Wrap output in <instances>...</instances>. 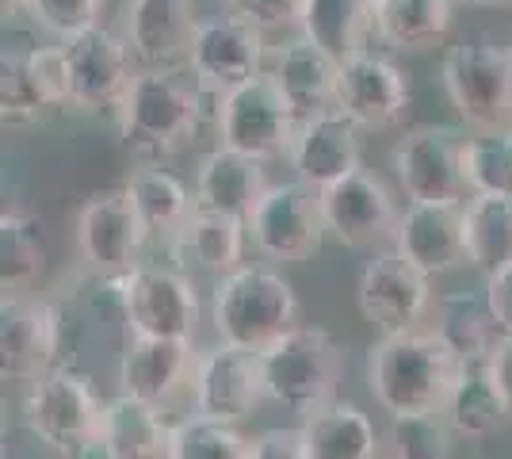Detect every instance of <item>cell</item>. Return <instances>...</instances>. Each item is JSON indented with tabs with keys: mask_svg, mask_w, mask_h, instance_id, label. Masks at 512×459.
<instances>
[{
	"mask_svg": "<svg viewBox=\"0 0 512 459\" xmlns=\"http://www.w3.org/2000/svg\"><path fill=\"white\" fill-rule=\"evenodd\" d=\"M169 459H253V440L230 421L192 414L176 421Z\"/></svg>",
	"mask_w": 512,
	"mask_h": 459,
	"instance_id": "e575fe53",
	"label": "cell"
},
{
	"mask_svg": "<svg viewBox=\"0 0 512 459\" xmlns=\"http://www.w3.org/2000/svg\"><path fill=\"white\" fill-rule=\"evenodd\" d=\"M302 306L291 280L268 264H241L218 276L211 291V322L218 341L264 352L283 333L302 326Z\"/></svg>",
	"mask_w": 512,
	"mask_h": 459,
	"instance_id": "3957f363",
	"label": "cell"
},
{
	"mask_svg": "<svg viewBox=\"0 0 512 459\" xmlns=\"http://www.w3.org/2000/svg\"><path fill=\"white\" fill-rule=\"evenodd\" d=\"M43 264V219L27 207H4V215H0V287H4V295L31 291V284L43 276Z\"/></svg>",
	"mask_w": 512,
	"mask_h": 459,
	"instance_id": "d6a6232c",
	"label": "cell"
},
{
	"mask_svg": "<svg viewBox=\"0 0 512 459\" xmlns=\"http://www.w3.org/2000/svg\"><path fill=\"white\" fill-rule=\"evenodd\" d=\"M299 429L310 459H379L375 421L348 398H333L318 414L302 417Z\"/></svg>",
	"mask_w": 512,
	"mask_h": 459,
	"instance_id": "f1b7e54d",
	"label": "cell"
},
{
	"mask_svg": "<svg viewBox=\"0 0 512 459\" xmlns=\"http://www.w3.org/2000/svg\"><path fill=\"white\" fill-rule=\"evenodd\" d=\"M432 333L448 345L459 364H490L505 337L486 303V291H444L436 299Z\"/></svg>",
	"mask_w": 512,
	"mask_h": 459,
	"instance_id": "4316f807",
	"label": "cell"
},
{
	"mask_svg": "<svg viewBox=\"0 0 512 459\" xmlns=\"http://www.w3.org/2000/svg\"><path fill=\"white\" fill-rule=\"evenodd\" d=\"M390 459H394V456H390Z\"/></svg>",
	"mask_w": 512,
	"mask_h": 459,
	"instance_id": "f907efd6",
	"label": "cell"
},
{
	"mask_svg": "<svg viewBox=\"0 0 512 459\" xmlns=\"http://www.w3.org/2000/svg\"><path fill=\"white\" fill-rule=\"evenodd\" d=\"M455 23V0H375L371 35L398 54L432 50L448 39Z\"/></svg>",
	"mask_w": 512,
	"mask_h": 459,
	"instance_id": "83f0119b",
	"label": "cell"
},
{
	"mask_svg": "<svg viewBox=\"0 0 512 459\" xmlns=\"http://www.w3.org/2000/svg\"><path fill=\"white\" fill-rule=\"evenodd\" d=\"M287 165L295 169V180L321 192L341 176L363 169V127H356L341 108L310 115L299 123Z\"/></svg>",
	"mask_w": 512,
	"mask_h": 459,
	"instance_id": "ffe728a7",
	"label": "cell"
},
{
	"mask_svg": "<svg viewBox=\"0 0 512 459\" xmlns=\"http://www.w3.org/2000/svg\"><path fill=\"white\" fill-rule=\"evenodd\" d=\"M451 425L440 410L390 417L394 459H451Z\"/></svg>",
	"mask_w": 512,
	"mask_h": 459,
	"instance_id": "74e56055",
	"label": "cell"
},
{
	"mask_svg": "<svg viewBox=\"0 0 512 459\" xmlns=\"http://www.w3.org/2000/svg\"><path fill=\"white\" fill-rule=\"evenodd\" d=\"M199 23L195 0H127L119 35L127 39L138 69H180L192 58Z\"/></svg>",
	"mask_w": 512,
	"mask_h": 459,
	"instance_id": "d6986e66",
	"label": "cell"
},
{
	"mask_svg": "<svg viewBox=\"0 0 512 459\" xmlns=\"http://www.w3.org/2000/svg\"><path fill=\"white\" fill-rule=\"evenodd\" d=\"M107 0H31V20L43 23L50 35L58 39H73L88 27H100V16H104Z\"/></svg>",
	"mask_w": 512,
	"mask_h": 459,
	"instance_id": "ab89813d",
	"label": "cell"
},
{
	"mask_svg": "<svg viewBox=\"0 0 512 459\" xmlns=\"http://www.w3.org/2000/svg\"><path fill=\"white\" fill-rule=\"evenodd\" d=\"M482 291H486V303H490L501 333H512V264H505L501 272L486 276V287H482Z\"/></svg>",
	"mask_w": 512,
	"mask_h": 459,
	"instance_id": "7bdbcfd3",
	"label": "cell"
},
{
	"mask_svg": "<svg viewBox=\"0 0 512 459\" xmlns=\"http://www.w3.org/2000/svg\"><path fill=\"white\" fill-rule=\"evenodd\" d=\"M490 368H493V379H497V387H501V394H505L509 414H512V333L501 337V345H497V352H493Z\"/></svg>",
	"mask_w": 512,
	"mask_h": 459,
	"instance_id": "ee69618b",
	"label": "cell"
},
{
	"mask_svg": "<svg viewBox=\"0 0 512 459\" xmlns=\"http://www.w3.org/2000/svg\"><path fill=\"white\" fill-rule=\"evenodd\" d=\"M192 341L180 337H130L127 349L119 352V394L142 398L153 406H169L176 394L184 391V383H192L195 375Z\"/></svg>",
	"mask_w": 512,
	"mask_h": 459,
	"instance_id": "7402d4cb",
	"label": "cell"
},
{
	"mask_svg": "<svg viewBox=\"0 0 512 459\" xmlns=\"http://www.w3.org/2000/svg\"><path fill=\"white\" fill-rule=\"evenodd\" d=\"M264 360V391L268 402L299 417L318 414L337 398V383L344 372L341 341L321 326H295L276 345L260 352Z\"/></svg>",
	"mask_w": 512,
	"mask_h": 459,
	"instance_id": "277c9868",
	"label": "cell"
},
{
	"mask_svg": "<svg viewBox=\"0 0 512 459\" xmlns=\"http://www.w3.org/2000/svg\"><path fill=\"white\" fill-rule=\"evenodd\" d=\"M371 12L375 0H306L299 35L325 46L333 58H352L356 50H367L371 35Z\"/></svg>",
	"mask_w": 512,
	"mask_h": 459,
	"instance_id": "1f68e13d",
	"label": "cell"
},
{
	"mask_svg": "<svg viewBox=\"0 0 512 459\" xmlns=\"http://www.w3.org/2000/svg\"><path fill=\"white\" fill-rule=\"evenodd\" d=\"M268 43H264V31L253 27L249 20H241L234 12H218L207 16L195 31L192 43V81L207 92H234V88L249 85L253 77L268 73Z\"/></svg>",
	"mask_w": 512,
	"mask_h": 459,
	"instance_id": "8fae6325",
	"label": "cell"
},
{
	"mask_svg": "<svg viewBox=\"0 0 512 459\" xmlns=\"http://www.w3.org/2000/svg\"><path fill=\"white\" fill-rule=\"evenodd\" d=\"M0 8H4V20H16L31 12V0H0Z\"/></svg>",
	"mask_w": 512,
	"mask_h": 459,
	"instance_id": "f6af8a7d",
	"label": "cell"
},
{
	"mask_svg": "<svg viewBox=\"0 0 512 459\" xmlns=\"http://www.w3.org/2000/svg\"><path fill=\"white\" fill-rule=\"evenodd\" d=\"M65 54L73 69V108L88 115H100V111L115 115L138 73L127 39L100 23L65 39Z\"/></svg>",
	"mask_w": 512,
	"mask_h": 459,
	"instance_id": "ac0fdd59",
	"label": "cell"
},
{
	"mask_svg": "<svg viewBox=\"0 0 512 459\" xmlns=\"http://www.w3.org/2000/svg\"><path fill=\"white\" fill-rule=\"evenodd\" d=\"M356 303L379 333L417 329L432 310V276L409 264L398 249H383L360 268Z\"/></svg>",
	"mask_w": 512,
	"mask_h": 459,
	"instance_id": "5bb4252c",
	"label": "cell"
},
{
	"mask_svg": "<svg viewBox=\"0 0 512 459\" xmlns=\"http://www.w3.org/2000/svg\"><path fill=\"white\" fill-rule=\"evenodd\" d=\"M23 58H27V73L35 88L43 92L46 108H73V69H69L65 43L27 46Z\"/></svg>",
	"mask_w": 512,
	"mask_h": 459,
	"instance_id": "f35d334b",
	"label": "cell"
},
{
	"mask_svg": "<svg viewBox=\"0 0 512 459\" xmlns=\"http://www.w3.org/2000/svg\"><path fill=\"white\" fill-rule=\"evenodd\" d=\"M463 173L470 196L512 199V131H482L463 142Z\"/></svg>",
	"mask_w": 512,
	"mask_h": 459,
	"instance_id": "d590c367",
	"label": "cell"
},
{
	"mask_svg": "<svg viewBox=\"0 0 512 459\" xmlns=\"http://www.w3.org/2000/svg\"><path fill=\"white\" fill-rule=\"evenodd\" d=\"M268 188H272L268 169L256 157H245L230 146H214L199 157V169H195V207L199 211H218V215H234V219L249 222Z\"/></svg>",
	"mask_w": 512,
	"mask_h": 459,
	"instance_id": "cb8c5ba5",
	"label": "cell"
},
{
	"mask_svg": "<svg viewBox=\"0 0 512 459\" xmlns=\"http://www.w3.org/2000/svg\"><path fill=\"white\" fill-rule=\"evenodd\" d=\"M222 4H226V0H222Z\"/></svg>",
	"mask_w": 512,
	"mask_h": 459,
	"instance_id": "c3c4849f",
	"label": "cell"
},
{
	"mask_svg": "<svg viewBox=\"0 0 512 459\" xmlns=\"http://www.w3.org/2000/svg\"><path fill=\"white\" fill-rule=\"evenodd\" d=\"M299 123V111L287 104V96L279 92L272 73H260L249 85L222 96L214 134H218V146H230V150L268 165V161L291 153Z\"/></svg>",
	"mask_w": 512,
	"mask_h": 459,
	"instance_id": "52a82bcc",
	"label": "cell"
},
{
	"mask_svg": "<svg viewBox=\"0 0 512 459\" xmlns=\"http://www.w3.org/2000/svg\"><path fill=\"white\" fill-rule=\"evenodd\" d=\"M398 188L409 203H467L463 142L448 127H409L390 150Z\"/></svg>",
	"mask_w": 512,
	"mask_h": 459,
	"instance_id": "30bf717a",
	"label": "cell"
},
{
	"mask_svg": "<svg viewBox=\"0 0 512 459\" xmlns=\"http://www.w3.org/2000/svg\"><path fill=\"white\" fill-rule=\"evenodd\" d=\"M467 230V264L482 276L512 264V199L509 196H470L463 203Z\"/></svg>",
	"mask_w": 512,
	"mask_h": 459,
	"instance_id": "836d02e7",
	"label": "cell"
},
{
	"mask_svg": "<svg viewBox=\"0 0 512 459\" xmlns=\"http://www.w3.org/2000/svg\"><path fill=\"white\" fill-rule=\"evenodd\" d=\"M268 73L279 85V92L287 96V104L299 111V119L337 108L341 58H333L325 46L310 43L306 35L279 43L268 58Z\"/></svg>",
	"mask_w": 512,
	"mask_h": 459,
	"instance_id": "603a6c76",
	"label": "cell"
},
{
	"mask_svg": "<svg viewBox=\"0 0 512 459\" xmlns=\"http://www.w3.org/2000/svg\"><path fill=\"white\" fill-rule=\"evenodd\" d=\"M455 4H470V8H490V12H497V8H512V0H455Z\"/></svg>",
	"mask_w": 512,
	"mask_h": 459,
	"instance_id": "bcb514c9",
	"label": "cell"
},
{
	"mask_svg": "<svg viewBox=\"0 0 512 459\" xmlns=\"http://www.w3.org/2000/svg\"><path fill=\"white\" fill-rule=\"evenodd\" d=\"M62 314L35 295H4L0 303V375L4 383H35L58 368Z\"/></svg>",
	"mask_w": 512,
	"mask_h": 459,
	"instance_id": "9a60e30c",
	"label": "cell"
},
{
	"mask_svg": "<svg viewBox=\"0 0 512 459\" xmlns=\"http://www.w3.org/2000/svg\"><path fill=\"white\" fill-rule=\"evenodd\" d=\"M390 249H398L425 276H444L467 264L463 203H409L398 219Z\"/></svg>",
	"mask_w": 512,
	"mask_h": 459,
	"instance_id": "44dd1931",
	"label": "cell"
},
{
	"mask_svg": "<svg viewBox=\"0 0 512 459\" xmlns=\"http://www.w3.org/2000/svg\"><path fill=\"white\" fill-rule=\"evenodd\" d=\"M123 322L138 337H180L192 341L199 326V291L192 276L169 264H138L119 276Z\"/></svg>",
	"mask_w": 512,
	"mask_h": 459,
	"instance_id": "ba28073f",
	"label": "cell"
},
{
	"mask_svg": "<svg viewBox=\"0 0 512 459\" xmlns=\"http://www.w3.org/2000/svg\"><path fill=\"white\" fill-rule=\"evenodd\" d=\"M172 433H176V421L165 414V406L115 394L104 402L96 444L107 459H169Z\"/></svg>",
	"mask_w": 512,
	"mask_h": 459,
	"instance_id": "d4e9b609",
	"label": "cell"
},
{
	"mask_svg": "<svg viewBox=\"0 0 512 459\" xmlns=\"http://www.w3.org/2000/svg\"><path fill=\"white\" fill-rule=\"evenodd\" d=\"M440 81L455 115L474 134L512 131V50L493 39H463L444 50Z\"/></svg>",
	"mask_w": 512,
	"mask_h": 459,
	"instance_id": "5b68a950",
	"label": "cell"
},
{
	"mask_svg": "<svg viewBox=\"0 0 512 459\" xmlns=\"http://www.w3.org/2000/svg\"><path fill=\"white\" fill-rule=\"evenodd\" d=\"M226 12L249 20L253 27H260L264 35H276V31L302 27L306 0H226Z\"/></svg>",
	"mask_w": 512,
	"mask_h": 459,
	"instance_id": "60d3db41",
	"label": "cell"
},
{
	"mask_svg": "<svg viewBox=\"0 0 512 459\" xmlns=\"http://www.w3.org/2000/svg\"><path fill=\"white\" fill-rule=\"evenodd\" d=\"M451 433L467 440H486L493 437L505 421H509V402L493 379L490 364H459V375L451 383L448 398H444V410Z\"/></svg>",
	"mask_w": 512,
	"mask_h": 459,
	"instance_id": "f546056e",
	"label": "cell"
},
{
	"mask_svg": "<svg viewBox=\"0 0 512 459\" xmlns=\"http://www.w3.org/2000/svg\"><path fill=\"white\" fill-rule=\"evenodd\" d=\"M150 241L127 188H107L77 211V253L96 276H127L138 268V253Z\"/></svg>",
	"mask_w": 512,
	"mask_h": 459,
	"instance_id": "4fadbf2b",
	"label": "cell"
},
{
	"mask_svg": "<svg viewBox=\"0 0 512 459\" xmlns=\"http://www.w3.org/2000/svg\"><path fill=\"white\" fill-rule=\"evenodd\" d=\"M43 92L35 88L31 73H27V58L20 46H4L0 58V123L8 131H27L35 123H43L46 115Z\"/></svg>",
	"mask_w": 512,
	"mask_h": 459,
	"instance_id": "8d00e7d4",
	"label": "cell"
},
{
	"mask_svg": "<svg viewBox=\"0 0 512 459\" xmlns=\"http://www.w3.org/2000/svg\"><path fill=\"white\" fill-rule=\"evenodd\" d=\"M4 459H8V456H4Z\"/></svg>",
	"mask_w": 512,
	"mask_h": 459,
	"instance_id": "681fc988",
	"label": "cell"
},
{
	"mask_svg": "<svg viewBox=\"0 0 512 459\" xmlns=\"http://www.w3.org/2000/svg\"><path fill=\"white\" fill-rule=\"evenodd\" d=\"M104 402L81 368L58 364L43 379L27 383L23 394V425L58 456H81L100 440Z\"/></svg>",
	"mask_w": 512,
	"mask_h": 459,
	"instance_id": "8992f818",
	"label": "cell"
},
{
	"mask_svg": "<svg viewBox=\"0 0 512 459\" xmlns=\"http://www.w3.org/2000/svg\"><path fill=\"white\" fill-rule=\"evenodd\" d=\"M119 138L142 165H165L211 123L199 85L180 69H138L115 111Z\"/></svg>",
	"mask_w": 512,
	"mask_h": 459,
	"instance_id": "6da1fadb",
	"label": "cell"
},
{
	"mask_svg": "<svg viewBox=\"0 0 512 459\" xmlns=\"http://www.w3.org/2000/svg\"><path fill=\"white\" fill-rule=\"evenodd\" d=\"M253 459H310L302 429H264L253 440Z\"/></svg>",
	"mask_w": 512,
	"mask_h": 459,
	"instance_id": "b9f144b4",
	"label": "cell"
},
{
	"mask_svg": "<svg viewBox=\"0 0 512 459\" xmlns=\"http://www.w3.org/2000/svg\"><path fill=\"white\" fill-rule=\"evenodd\" d=\"M62 459H107L104 452H100V444H92L88 452H81V456H62Z\"/></svg>",
	"mask_w": 512,
	"mask_h": 459,
	"instance_id": "7dc6e473",
	"label": "cell"
},
{
	"mask_svg": "<svg viewBox=\"0 0 512 459\" xmlns=\"http://www.w3.org/2000/svg\"><path fill=\"white\" fill-rule=\"evenodd\" d=\"M321 219L325 234L348 245V249H375L383 241H394L402 211L394 207V196L383 180L367 169L341 176L337 184L321 188Z\"/></svg>",
	"mask_w": 512,
	"mask_h": 459,
	"instance_id": "e0dca14e",
	"label": "cell"
},
{
	"mask_svg": "<svg viewBox=\"0 0 512 459\" xmlns=\"http://www.w3.org/2000/svg\"><path fill=\"white\" fill-rule=\"evenodd\" d=\"M337 108L363 131H394L413 108V81L398 62L367 46L341 62Z\"/></svg>",
	"mask_w": 512,
	"mask_h": 459,
	"instance_id": "7c38bea8",
	"label": "cell"
},
{
	"mask_svg": "<svg viewBox=\"0 0 512 459\" xmlns=\"http://www.w3.org/2000/svg\"><path fill=\"white\" fill-rule=\"evenodd\" d=\"M245 226H249L253 249L264 261L299 264L306 257H314L321 238H325L318 188H310L302 180L272 184Z\"/></svg>",
	"mask_w": 512,
	"mask_h": 459,
	"instance_id": "9c48e42d",
	"label": "cell"
},
{
	"mask_svg": "<svg viewBox=\"0 0 512 459\" xmlns=\"http://www.w3.org/2000/svg\"><path fill=\"white\" fill-rule=\"evenodd\" d=\"M459 360L432 329L379 333L367 349V387L386 414H428L444 410Z\"/></svg>",
	"mask_w": 512,
	"mask_h": 459,
	"instance_id": "7a4b0ae2",
	"label": "cell"
},
{
	"mask_svg": "<svg viewBox=\"0 0 512 459\" xmlns=\"http://www.w3.org/2000/svg\"><path fill=\"white\" fill-rule=\"evenodd\" d=\"M134 199V211L150 238L172 241L195 211V192L184 188V180L169 173L165 165H138L123 184Z\"/></svg>",
	"mask_w": 512,
	"mask_h": 459,
	"instance_id": "4dcf8cb0",
	"label": "cell"
},
{
	"mask_svg": "<svg viewBox=\"0 0 512 459\" xmlns=\"http://www.w3.org/2000/svg\"><path fill=\"white\" fill-rule=\"evenodd\" d=\"M268 398L264 391V360L260 352L218 341L214 349L199 352L192 375L195 414L237 425Z\"/></svg>",
	"mask_w": 512,
	"mask_h": 459,
	"instance_id": "2e32d148",
	"label": "cell"
},
{
	"mask_svg": "<svg viewBox=\"0 0 512 459\" xmlns=\"http://www.w3.org/2000/svg\"><path fill=\"white\" fill-rule=\"evenodd\" d=\"M245 245H249V226L234 215H218V211H199L184 222V230L169 241L172 257L180 272H211L226 276L245 264Z\"/></svg>",
	"mask_w": 512,
	"mask_h": 459,
	"instance_id": "484cf974",
	"label": "cell"
},
{
	"mask_svg": "<svg viewBox=\"0 0 512 459\" xmlns=\"http://www.w3.org/2000/svg\"><path fill=\"white\" fill-rule=\"evenodd\" d=\"M509 50H512V46H509Z\"/></svg>",
	"mask_w": 512,
	"mask_h": 459,
	"instance_id": "816d5d0a",
	"label": "cell"
}]
</instances>
